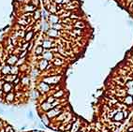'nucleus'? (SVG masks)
<instances>
[{"label": "nucleus", "mask_w": 133, "mask_h": 132, "mask_svg": "<svg viewBox=\"0 0 133 132\" xmlns=\"http://www.w3.org/2000/svg\"><path fill=\"white\" fill-rule=\"evenodd\" d=\"M47 35L49 37H57L60 36V32L56 29H53V28H51V29L48 30L47 32Z\"/></svg>", "instance_id": "3"}, {"label": "nucleus", "mask_w": 133, "mask_h": 132, "mask_svg": "<svg viewBox=\"0 0 133 132\" xmlns=\"http://www.w3.org/2000/svg\"><path fill=\"white\" fill-rule=\"evenodd\" d=\"M8 132H14V131H13V129H12V127H11V128H10V129L9 130Z\"/></svg>", "instance_id": "39"}, {"label": "nucleus", "mask_w": 133, "mask_h": 132, "mask_svg": "<svg viewBox=\"0 0 133 132\" xmlns=\"http://www.w3.org/2000/svg\"><path fill=\"white\" fill-rule=\"evenodd\" d=\"M128 131H129V132H133V127H128Z\"/></svg>", "instance_id": "38"}, {"label": "nucleus", "mask_w": 133, "mask_h": 132, "mask_svg": "<svg viewBox=\"0 0 133 132\" xmlns=\"http://www.w3.org/2000/svg\"><path fill=\"white\" fill-rule=\"evenodd\" d=\"M33 37H34V32H33V31H28V32L25 34V38L26 41H29V40H32Z\"/></svg>", "instance_id": "18"}, {"label": "nucleus", "mask_w": 133, "mask_h": 132, "mask_svg": "<svg viewBox=\"0 0 133 132\" xmlns=\"http://www.w3.org/2000/svg\"><path fill=\"white\" fill-rule=\"evenodd\" d=\"M41 46L43 47V49H50V48L53 47V45L52 44V40H43Z\"/></svg>", "instance_id": "7"}, {"label": "nucleus", "mask_w": 133, "mask_h": 132, "mask_svg": "<svg viewBox=\"0 0 133 132\" xmlns=\"http://www.w3.org/2000/svg\"><path fill=\"white\" fill-rule=\"evenodd\" d=\"M42 119H43V120H42V122L44 123V124H45V126H49L50 122L48 121V118H47V117H43Z\"/></svg>", "instance_id": "32"}, {"label": "nucleus", "mask_w": 133, "mask_h": 132, "mask_svg": "<svg viewBox=\"0 0 133 132\" xmlns=\"http://www.w3.org/2000/svg\"><path fill=\"white\" fill-rule=\"evenodd\" d=\"M61 107H62V106H56V107L51 109V110L47 112V117L53 118V117H54V116H56L57 114H59V113H61L62 111H59V109H60Z\"/></svg>", "instance_id": "1"}, {"label": "nucleus", "mask_w": 133, "mask_h": 132, "mask_svg": "<svg viewBox=\"0 0 133 132\" xmlns=\"http://www.w3.org/2000/svg\"><path fill=\"white\" fill-rule=\"evenodd\" d=\"M25 11H27V12H33V11H35L36 10V7L35 6H33L32 4H28V5H25Z\"/></svg>", "instance_id": "15"}, {"label": "nucleus", "mask_w": 133, "mask_h": 132, "mask_svg": "<svg viewBox=\"0 0 133 132\" xmlns=\"http://www.w3.org/2000/svg\"><path fill=\"white\" fill-rule=\"evenodd\" d=\"M55 101V97H48V99H47V102H49V103H53Z\"/></svg>", "instance_id": "28"}, {"label": "nucleus", "mask_w": 133, "mask_h": 132, "mask_svg": "<svg viewBox=\"0 0 133 132\" xmlns=\"http://www.w3.org/2000/svg\"><path fill=\"white\" fill-rule=\"evenodd\" d=\"M124 102L126 103L127 105H132L133 104V97L132 96H127V97H124Z\"/></svg>", "instance_id": "10"}, {"label": "nucleus", "mask_w": 133, "mask_h": 132, "mask_svg": "<svg viewBox=\"0 0 133 132\" xmlns=\"http://www.w3.org/2000/svg\"><path fill=\"white\" fill-rule=\"evenodd\" d=\"M35 53H36L37 55H42V53H43V47H42V46H38V47L36 48Z\"/></svg>", "instance_id": "20"}, {"label": "nucleus", "mask_w": 133, "mask_h": 132, "mask_svg": "<svg viewBox=\"0 0 133 132\" xmlns=\"http://www.w3.org/2000/svg\"><path fill=\"white\" fill-rule=\"evenodd\" d=\"M48 64H49V61H48V60L42 59V60H41V61L40 62V68L41 70L45 69L46 67H47Z\"/></svg>", "instance_id": "12"}, {"label": "nucleus", "mask_w": 133, "mask_h": 132, "mask_svg": "<svg viewBox=\"0 0 133 132\" xmlns=\"http://www.w3.org/2000/svg\"><path fill=\"white\" fill-rule=\"evenodd\" d=\"M38 88H40V90L43 91V92H47V91H49V85H48L47 83H45V82H41Z\"/></svg>", "instance_id": "17"}, {"label": "nucleus", "mask_w": 133, "mask_h": 132, "mask_svg": "<svg viewBox=\"0 0 133 132\" xmlns=\"http://www.w3.org/2000/svg\"><path fill=\"white\" fill-rule=\"evenodd\" d=\"M41 108H42L44 111H48V110H51V109H53V107H52V104L49 102H44L42 103V105H41Z\"/></svg>", "instance_id": "19"}, {"label": "nucleus", "mask_w": 133, "mask_h": 132, "mask_svg": "<svg viewBox=\"0 0 133 132\" xmlns=\"http://www.w3.org/2000/svg\"><path fill=\"white\" fill-rule=\"evenodd\" d=\"M40 15H41V13H40V10H37V11L35 10V12H34V19L35 20H38L40 18Z\"/></svg>", "instance_id": "23"}, {"label": "nucleus", "mask_w": 133, "mask_h": 132, "mask_svg": "<svg viewBox=\"0 0 133 132\" xmlns=\"http://www.w3.org/2000/svg\"><path fill=\"white\" fill-rule=\"evenodd\" d=\"M126 86L128 88L133 87V80H130V81H128V82H126Z\"/></svg>", "instance_id": "26"}, {"label": "nucleus", "mask_w": 133, "mask_h": 132, "mask_svg": "<svg viewBox=\"0 0 133 132\" xmlns=\"http://www.w3.org/2000/svg\"><path fill=\"white\" fill-rule=\"evenodd\" d=\"M28 81H29V78H28V77H24L23 80H22V82H23V84H27Z\"/></svg>", "instance_id": "30"}, {"label": "nucleus", "mask_w": 133, "mask_h": 132, "mask_svg": "<svg viewBox=\"0 0 133 132\" xmlns=\"http://www.w3.org/2000/svg\"><path fill=\"white\" fill-rule=\"evenodd\" d=\"M42 55H43V59H46V60H48V61H51V60L53 59V55L51 51H48V52H43Z\"/></svg>", "instance_id": "9"}, {"label": "nucleus", "mask_w": 133, "mask_h": 132, "mask_svg": "<svg viewBox=\"0 0 133 132\" xmlns=\"http://www.w3.org/2000/svg\"><path fill=\"white\" fill-rule=\"evenodd\" d=\"M124 119H125V117H124V114H123V112H122V111H119V112H116L115 115H114L113 118V121H119V122H122Z\"/></svg>", "instance_id": "4"}, {"label": "nucleus", "mask_w": 133, "mask_h": 132, "mask_svg": "<svg viewBox=\"0 0 133 132\" xmlns=\"http://www.w3.org/2000/svg\"><path fill=\"white\" fill-rule=\"evenodd\" d=\"M17 61H18V57L16 55H10V58L7 60V63H8L9 65H14V64L17 63Z\"/></svg>", "instance_id": "8"}, {"label": "nucleus", "mask_w": 133, "mask_h": 132, "mask_svg": "<svg viewBox=\"0 0 133 132\" xmlns=\"http://www.w3.org/2000/svg\"><path fill=\"white\" fill-rule=\"evenodd\" d=\"M64 91H62V90H60V91H58L57 93H55L54 95H53V97H63L64 96Z\"/></svg>", "instance_id": "24"}, {"label": "nucleus", "mask_w": 133, "mask_h": 132, "mask_svg": "<svg viewBox=\"0 0 133 132\" xmlns=\"http://www.w3.org/2000/svg\"><path fill=\"white\" fill-rule=\"evenodd\" d=\"M19 82H20V78H16V79H15V80H14V82H13V83H14V84H15V85H17L18 84V83H19Z\"/></svg>", "instance_id": "36"}, {"label": "nucleus", "mask_w": 133, "mask_h": 132, "mask_svg": "<svg viewBox=\"0 0 133 132\" xmlns=\"http://www.w3.org/2000/svg\"><path fill=\"white\" fill-rule=\"evenodd\" d=\"M53 64H54V65H56V66L62 65L63 61H58V59H53Z\"/></svg>", "instance_id": "29"}, {"label": "nucleus", "mask_w": 133, "mask_h": 132, "mask_svg": "<svg viewBox=\"0 0 133 132\" xmlns=\"http://www.w3.org/2000/svg\"><path fill=\"white\" fill-rule=\"evenodd\" d=\"M10 70H11V67H10V66H5L4 67H2L1 68V71H2V73L4 75H8L10 73Z\"/></svg>", "instance_id": "16"}, {"label": "nucleus", "mask_w": 133, "mask_h": 132, "mask_svg": "<svg viewBox=\"0 0 133 132\" xmlns=\"http://www.w3.org/2000/svg\"><path fill=\"white\" fill-rule=\"evenodd\" d=\"M61 18L56 14H50L49 17H48V20H49V22L51 25H54V24H58L60 22Z\"/></svg>", "instance_id": "2"}, {"label": "nucleus", "mask_w": 133, "mask_h": 132, "mask_svg": "<svg viewBox=\"0 0 133 132\" xmlns=\"http://www.w3.org/2000/svg\"><path fill=\"white\" fill-rule=\"evenodd\" d=\"M26 52H27V51H25V52H23V53H22V55H20V57H24V56H25V55H26Z\"/></svg>", "instance_id": "37"}, {"label": "nucleus", "mask_w": 133, "mask_h": 132, "mask_svg": "<svg viewBox=\"0 0 133 132\" xmlns=\"http://www.w3.org/2000/svg\"><path fill=\"white\" fill-rule=\"evenodd\" d=\"M16 78H17V75H14V74H11V75H7L5 77V80L7 81V82H13L14 80H15Z\"/></svg>", "instance_id": "13"}, {"label": "nucleus", "mask_w": 133, "mask_h": 132, "mask_svg": "<svg viewBox=\"0 0 133 132\" xmlns=\"http://www.w3.org/2000/svg\"><path fill=\"white\" fill-rule=\"evenodd\" d=\"M2 90L4 91L5 93H10L11 92V90H12V84L10 83V82H4V84H3V87Z\"/></svg>", "instance_id": "5"}, {"label": "nucleus", "mask_w": 133, "mask_h": 132, "mask_svg": "<svg viewBox=\"0 0 133 132\" xmlns=\"http://www.w3.org/2000/svg\"><path fill=\"white\" fill-rule=\"evenodd\" d=\"M73 26H74V27H76V28H78V29H80V28H82V27H84L85 25H83L82 22H76L75 25H73Z\"/></svg>", "instance_id": "22"}, {"label": "nucleus", "mask_w": 133, "mask_h": 132, "mask_svg": "<svg viewBox=\"0 0 133 132\" xmlns=\"http://www.w3.org/2000/svg\"><path fill=\"white\" fill-rule=\"evenodd\" d=\"M18 22H19V25H27L28 24V21H25V20H19L18 21Z\"/></svg>", "instance_id": "27"}, {"label": "nucleus", "mask_w": 133, "mask_h": 132, "mask_svg": "<svg viewBox=\"0 0 133 132\" xmlns=\"http://www.w3.org/2000/svg\"><path fill=\"white\" fill-rule=\"evenodd\" d=\"M33 132H40V131H33Z\"/></svg>", "instance_id": "41"}, {"label": "nucleus", "mask_w": 133, "mask_h": 132, "mask_svg": "<svg viewBox=\"0 0 133 132\" xmlns=\"http://www.w3.org/2000/svg\"><path fill=\"white\" fill-rule=\"evenodd\" d=\"M52 28H53V29H56V30H60V29H63V28H64V26H63V25H61L60 22H58V24L52 25Z\"/></svg>", "instance_id": "21"}, {"label": "nucleus", "mask_w": 133, "mask_h": 132, "mask_svg": "<svg viewBox=\"0 0 133 132\" xmlns=\"http://www.w3.org/2000/svg\"><path fill=\"white\" fill-rule=\"evenodd\" d=\"M18 71H19V68L17 67H11V70H10V73H13L14 75H17Z\"/></svg>", "instance_id": "25"}, {"label": "nucleus", "mask_w": 133, "mask_h": 132, "mask_svg": "<svg viewBox=\"0 0 133 132\" xmlns=\"http://www.w3.org/2000/svg\"><path fill=\"white\" fill-rule=\"evenodd\" d=\"M79 129H80V123H79V121L76 120L75 124H73L72 127H71V132H77V131H79Z\"/></svg>", "instance_id": "11"}, {"label": "nucleus", "mask_w": 133, "mask_h": 132, "mask_svg": "<svg viewBox=\"0 0 133 132\" xmlns=\"http://www.w3.org/2000/svg\"><path fill=\"white\" fill-rule=\"evenodd\" d=\"M14 97H15L14 93H12V92L7 93V96H6V100H7L8 102H11V101L14 99Z\"/></svg>", "instance_id": "14"}, {"label": "nucleus", "mask_w": 133, "mask_h": 132, "mask_svg": "<svg viewBox=\"0 0 133 132\" xmlns=\"http://www.w3.org/2000/svg\"><path fill=\"white\" fill-rule=\"evenodd\" d=\"M73 32L76 33L77 35H80V34H82V31H81V29H78V28H77V29H75V30H73Z\"/></svg>", "instance_id": "34"}, {"label": "nucleus", "mask_w": 133, "mask_h": 132, "mask_svg": "<svg viewBox=\"0 0 133 132\" xmlns=\"http://www.w3.org/2000/svg\"><path fill=\"white\" fill-rule=\"evenodd\" d=\"M60 78L59 77H49L47 79H44V82H47V83H53V84H56L58 82Z\"/></svg>", "instance_id": "6"}, {"label": "nucleus", "mask_w": 133, "mask_h": 132, "mask_svg": "<svg viewBox=\"0 0 133 132\" xmlns=\"http://www.w3.org/2000/svg\"><path fill=\"white\" fill-rule=\"evenodd\" d=\"M127 132H129V131H127Z\"/></svg>", "instance_id": "42"}, {"label": "nucleus", "mask_w": 133, "mask_h": 132, "mask_svg": "<svg viewBox=\"0 0 133 132\" xmlns=\"http://www.w3.org/2000/svg\"><path fill=\"white\" fill-rule=\"evenodd\" d=\"M122 112H123V114H124V117H128V111H126V110H123L122 111Z\"/></svg>", "instance_id": "33"}, {"label": "nucleus", "mask_w": 133, "mask_h": 132, "mask_svg": "<svg viewBox=\"0 0 133 132\" xmlns=\"http://www.w3.org/2000/svg\"><path fill=\"white\" fill-rule=\"evenodd\" d=\"M77 132H83V131H82V130H81V131H77Z\"/></svg>", "instance_id": "40"}, {"label": "nucleus", "mask_w": 133, "mask_h": 132, "mask_svg": "<svg viewBox=\"0 0 133 132\" xmlns=\"http://www.w3.org/2000/svg\"><path fill=\"white\" fill-rule=\"evenodd\" d=\"M127 93H128L129 96H132V97H133V87L128 88V89L127 90Z\"/></svg>", "instance_id": "31"}, {"label": "nucleus", "mask_w": 133, "mask_h": 132, "mask_svg": "<svg viewBox=\"0 0 133 132\" xmlns=\"http://www.w3.org/2000/svg\"><path fill=\"white\" fill-rule=\"evenodd\" d=\"M53 1L55 3V4H57V5L58 4H61V5L63 4V0H53Z\"/></svg>", "instance_id": "35"}]
</instances>
